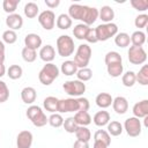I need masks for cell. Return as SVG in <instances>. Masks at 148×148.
Wrapping results in <instances>:
<instances>
[{
	"label": "cell",
	"mask_w": 148,
	"mask_h": 148,
	"mask_svg": "<svg viewBox=\"0 0 148 148\" xmlns=\"http://www.w3.org/2000/svg\"><path fill=\"white\" fill-rule=\"evenodd\" d=\"M68 16L73 20H79L82 21L83 24L90 25L96 22L98 18V9L95 7H89V6H83L79 3H72L68 8Z\"/></svg>",
	"instance_id": "cell-1"
},
{
	"label": "cell",
	"mask_w": 148,
	"mask_h": 148,
	"mask_svg": "<svg viewBox=\"0 0 148 148\" xmlns=\"http://www.w3.org/2000/svg\"><path fill=\"white\" fill-rule=\"evenodd\" d=\"M59 68L53 62H47L43 66V68L38 73V80L44 86H50L53 81L59 76Z\"/></svg>",
	"instance_id": "cell-2"
},
{
	"label": "cell",
	"mask_w": 148,
	"mask_h": 148,
	"mask_svg": "<svg viewBox=\"0 0 148 148\" xmlns=\"http://www.w3.org/2000/svg\"><path fill=\"white\" fill-rule=\"evenodd\" d=\"M91 54H92V51H91V47L83 43V44H80L76 49V52L74 54V62L76 64L77 68H84L88 66L89 61H90V58H91Z\"/></svg>",
	"instance_id": "cell-3"
},
{
	"label": "cell",
	"mask_w": 148,
	"mask_h": 148,
	"mask_svg": "<svg viewBox=\"0 0 148 148\" xmlns=\"http://www.w3.org/2000/svg\"><path fill=\"white\" fill-rule=\"evenodd\" d=\"M25 114L32 123V125L36 127H43L47 124V117L42 110V108L38 105H30L27 109Z\"/></svg>",
	"instance_id": "cell-4"
},
{
	"label": "cell",
	"mask_w": 148,
	"mask_h": 148,
	"mask_svg": "<svg viewBox=\"0 0 148 148\" xmlns=\"http://www.w3.org/2000/svg\"><path fill=\"white\" fill-rule=\"evenodd\" d=\"M95 32H96L97 42H105L118 34V25L113 22L102 23L95 28Z\"/></svg>",
	"instance_id": "cell-5"
},
{
	"label": "cell",
	"mask_w": 148,
	"mask_h": 148,
	"mask_svg": "<svg viewBox=\"0 0 148 148\" xmlns=\"http://www.w3.org/2000/svg\"><path fill=\"white\" fill-rule=\"evenodd\" d=\"M57 52L60 57H69L74 53V40L68 35H61L57 38Z\"/></svg>",
	"instance_id": "cell-6"
},
{
	"label": "cell",
	"mask_w": 148,
	"mask_h": 148,
	"mask_svg": "<svg viewBox=\"0 0 148 148\" xmlns=\"http://www.w3.org/2000/svg\"><path fill=\"white\" fill-rule=\"evenodd\" d=\"M62 89L71 97H81L86 91V83L79 80H68L62 84Z\"/></svg>",
	"instance_id": "cell-7"
},
{
	"label": "cell",
	"mask_w": 148,
	"mask_h": 148,
	"mask_svg": "<svg viewBox=\"0 0 148 148\" xmlns=\"http://www.w3.org/2000/svg\"><path fill=\"white\" fill-rule=\"evenodd\" d=\"M128 61L133 65H142L147 60V53L142 46H130L127 51Z\"/></svg>",
	"instance_id": "cell-8"
},
{
	"label": "cell",
	"mask_w": 148,
	"mask_h": 148,
	"mask_svg": "<svg viewBox=\"0 0 148 148\" xmlns=\"http://www.w3.org/2000/svg\"><path fill=\"white\" fill-rule=\"evenodd\" d=\"M123 128L126 131L127 135L131 138H136L141 134V130H142V125H141V120L136 117H130L125 120Z\"/></svg>",
	"instance_id": "cell-9"
},
{
	"label": "cell",
	"mask_w": 148,
	"mask_h": 148,
	"mask_svg": "<svg viewBox=\"0 0 148 148\" xmlns=\"http://www.w3.org/2000/svg\"><path fill=\"white\" fill-rule=\"evenodd\" d=\"M37 20L42 28L45 30H52L56 25V14L51 9H46L39 13Z\"/></svg>",
	"instance_id": "cell-10"
},
{
	"label": "cell",
	"mask_w": 148,
	"mask_h": 148,
	"mask_svg": "<svg viewBox=\"0 0 148 148\" xmlns=\"http://www.w3.org/2000/svg\"><path fill=\"white\" fill-rule=\"evenodd\" d=\"M79 111V102L77 97H69L59 99L58 112L67 113V112H77Z\"/></svg>",
	"instance_id": "cell-11"
},
{
	"label": "cell",
	"mask_w": 148,
	"mask_h": 148,
	"mask_svg": "<svg viewBox=\"0 0 148 148\" xmlns=\"http://www.w3.org/2000/svg\"><path fill=\"white\" fill-rule=\"evenodd\" d=\"M32 133L30 131H21L16 136V147L17 148H31L32 146Z\"/></svg>",
	"instance_id": "cell-12"
},
{
	"label": "cell",
	"mask_w": 148,
	"mask_h": 148,
	"mask_svg": "<svg viewBox=\"0 0 148 148\" xmlns=\"http://www.w3.org/2000/svg\"><path fill=\"white\" fill-rule=\"evenodd\" d=\"M111 105L117 114H124L128 110V101L124 96H117L116 98H113Z\"/></svg>",
	"instance_id": "cell-13"
},
{
	"label": "cell",
	"mask_w": 148,
	"mask_h": 148,
	"mask_svg": "<svg viewBox=\"0 0 148 148\" xmlns=\"http://www.w3.org/2000/svg\"><path fill=\"white\" fill-rule=\"evenodd\" d=\"M6 25L9 28V30H20L23 25V18L20 14H9L7 17H6Z\"/></svg>",
	"instance_id": "cell-14"
},
{
	"label": "cell",
	"mask_w": 148,
	"mask_h": 148,
	"mask_svg": "<svg viewBox=\"0 0 148 148\" xmlns=\"http://www.w3.org/2000/svg\"><path fill=\"white\" fill-rule=\"evenodd\" d=\"M38 56H39V58H40L45 64L52 62L53 59L56 58V50H54V47H53L52 45L47 44V45H44V46L40 47Z\"/></svg>",
	"instance_id": "cell-15"
},
{
	"label": "cell",
	"mask_w": 148,
	"mask_h": 148,
	"mask_svg": "<svg viewBox=\"0 0 148 148\" xmlns=\"http://www.w3.org/2000/svg\"><path fill=\"white\" fill-rule=\"evenodd\" d=\"M132 112H133V117H136V118H145L148 116V99H142L138 103H135L133 105V109H132Z\"/></svg>",
	"instance_id": "cell-16"
},
{
	"label": "cell",
	"mask_w": 148,
	"mask_h": 148,
	"mask_svg": "<svg viewBox=\"0 0 148 148\" xmlns=\"http://www.w3.org/2000/svg\"><path fill=\"white\" fill-rule=\"evenodd\" d=\"M42 43H43V40H42L40 36L37 35V34L31 32V34H28L24 37V45L29 49H32V50L37 51V49L42 47Z\"/></svg>",
	"instance_id": "cell-17"
},
{
	"label": "cell",
	"mask_w": 148,
	"mask_h": 148,
	"mask_svg": "<svg viewBox=\"0 0 148 148\" xmlns=\"http://www.w3.org/2000/svg\"><path fill=\"white\" fill-rule=\"evenodd\" d=\"M36 98H37V92H36L35 88H32V87H24L21 90V99H22L23 103L32 105V103L36 101Z\"/></svg>",
	"instance_id": "cell-18"
},
{
	"label": "cell",
	"mask_w": 148,
	"mask_h": 148,
	"mask_svg": "<svg viewBox=\"0 0 148 148\" xmlns=\"http://www.w3.org/2000/svg\"><path fill=\"white\" fill-rule=\"evenodd\" d=\"M110 113L105 110H101L98 112L95 113V116L92 117V121L96 126L98 127H103V126H106L110 121Z\"/></svg>",
	"instance_id": "cell-19"
},
{
	"label": "cell",
	"mask_w": 148,
	"mask_h": 148,
	"mask_svg": "<svg viewBox=\"0 0 148 148\" xmlns=\"http://www.w3.org/2000/svg\"><path fill=\"white\" fill-rule=\"evenodd\" d=\"M112 101H113V98L109 92H99L95 98L96 105L101 109H106V108L111 106Z\"/></svg>",
	"instance_id": "cell-20"
},
{
	"label": "cell",
	"mask_w": 148,
	"mask_h": 148,
	"mask_svg": "<svg viewBox=\"0 0 148 148\" xmlns=\"http://www.w3.org/2000/svg\"><path fill=\"white\" fill-rule=\"evenodd\" d=\"M98 17L104 23H111L114 18V10L110 6H102V8L98 10Z\"/></svg>",
	"instance_id": "cell-21"
},
{
	"label": "cell",
	"mask_w": 148,
	"mask_h": 148,
	"mask_svg": "<svg viewBox=\"0 0 148 148\" xmlns=\"http://www.w3.org/2000/svg\"><path fill=\"white\" fill-rule=\"evenodd\" d=\"M77 66H76V64L73 61V60H66V61H64L62 64H61V67H60V72L64 74V75H66V76H72V75H74V74H76V72H77Z\"/></svg>",
	"instance_id": "cell-22"
},
{
	"label": "cell",
	"mask_w": 148,
	"mask_h": 148,
	"mask_svg": "<svg viewBox=\"0 0 148 148\" xmlns=\"http://www.w3.org/2000/svg\"><path fill=\"white\" fill-rule=\"evenodd\" d=\"M74 120L77 126H88L91 123V116L88 111H77L74 114Z\"/></svg>",
	"instance_id": "cell-23"
},
{
	"label": "cell",
	"mask_w": 148,
	"mask_h": 148,
	"mask_svg": "<svg viewBox=\"0 0 148 148\" xmlns=\"http://www.w3.org/2000/svg\"><path fill=\"white\" fill-rule=\"evenodd\" d=\"M58 104H59V99L54 96H47L43 101L44 109L46 111L51 112V113H57L58 112Z\"/></svg>",
	"instance_id": "cell-24"
},
{
	"label": "cell",
	"mask_w": 148,
	"mask_h": 148,
	"mask_svg": "<svg viewBox=\"0 0 148 148\" xmlns=\"http://www.w3.org/2000/svg\"><path fill=\"white\" fill-rule=\"evenodd\" d=\"M74 134L76 136V140H79V141L89 142L91 139V133L87 126H79Z\"/></svg>",
	"instance_id": "cell-25"
},
{
	"label": "cell",
	"mask_w": 148,
	"mask_h": 148,
	"mask_svg": "<svg viewBox=\"0 0 148 148\" xmlns=\"http://www.w3.org/2000/svg\"><path fill=\"white\" fill-rule=\"evenodd\" d=\"M94 141L102 142L103 145H105L106 147H109L111 145V135L105 130H98L94 134Z\"/></svg>",
	"instance_id": "cell-26"
},
{
	"label": "cell",
	"mask_w": 148,
	"mask_h": 148,
	"mask_svg": "<svg viewBox=\"0 0 148 148\" xmlns=\"http://www.w3.org/2000/svg\"><path fill=\"white\" fill-rule=\"evenodd\" d=\"M72 18L68 16V14H60L58 17H57V21H56V24L59 29L61 30H67L72 27Z\"/></svg>",
	"instance_id": "cell-27"
},
{
	"label": "cell",
	"mask_w": 148,
	"mask_h": 148,
	"mask_svg": "<svg viewBox=\"0 0 148 148\" xmlns=\"http://www.w3.org/2000/svg\"><path fill=\"white\" fill-rule=\"evenodd\" d=\"M23 12H24V15L28 17V18H34L38 15V12H39V8H38V5L36 2H27L24 5V8H23Z\"/></svg>",
	"instance_id": "cell-28"
},
{
	"label": "cell",
	"mask_w": 148,
	"mask_h": 148,
	"mask_svg": "<svg viewBox=\"0 0 148 148\" xmlns=\"http://www.w3.org/2000/svg\"><path fill=\"white\" fill-rule=\"evenodd\" d=\"M106 71H108V74L111 77H119L123 74V71H124L123 62H116V64L106 65Z\"/></svg>",
	"instance_id": "cell-29"
},
{
	"label": "cell",
	"mask_w": 148,
	"mask_h": 148,
	"mask_svg": "<svg viewBox=\"0 0 148 148\" xmlns=\"http://www.w3.org/2000/svg\"><path fill=\"white\" fill-rule=\"evenodd\" d=\"M131 43L134 46H142L146 43V34L141 30H136L134 31L131 36H130Z\"/></svg>",
	"instance_id": "cell-30"
},
{
	"label": "cell",
	"mask_w": 148,
	"mask_h": 148,
	"mask_svg": "<svg viewBox=\"0 0 148 148\" xmlns=\"http://www.w3.org/2000/svg\"><path fill=\"white\" fill-rule=\"evenodd\" d=\"M106 126H108L106 132H108L110 135H112V136H118V135H120V134L123 133V131H124L123 125H121L119 121H117V120L109 121V124H108Z\"/></svg>",
	"instance_id": "cell-31"
},
{
	"label": "cell",
	"mask_w": 148,
	"mask_h": 148,
	"mask_svg": "<svg viewBox=\"0 0 148 148\" xmlns=\"http://www.w3.org/2000/svg\"><path fill=\"white\" fill-rule=\"evenodd\" d=\"M131 43V39H130V35L126 34V32H118L116 36H114V44L118 46V47H127Z\"/></svg>",
	"instance_id": "cell-32"
},
{
	"label": "cell",
	"mask_w": 148,
	"mask_h": 148,
	"mask_svg": "<svg viewBox=\"0 0 148 148\" xmlns=\"http://www.w3.org/2000/svg\"><path fill=\"white\" fill-rule=\"evenodd\" d=\"M135 79H136V82L141 86L148 84V65H142L140 71L135 73Z\"/></svg>",
	"instance_id": "cell-33"
},
{
	"label": "cell",
	"mask_w": 148,
	"mask_h": 148,
	"mask_svg": "<svg viewBox=\"0 0 148 148\" xmlns=\"http://www.w3.org/2000/svg\"><path fill=\"white\" fill-rule=\"evenodd\" d=\"M88 30H89V27H88V25H86V24H83V23H79V24H76V25L74 27V29H73V35H74V37H75L76 39L83 40V39L86 38V35H87Z\"/></svg>",
	"instance_id": "cell-34"
},
{
	"label": "cell",
	"mask_w": 148,
	"mask_h": 148,
	"mask_svg": "<svg viewBox=\"0 0 148 148\" xmlns=\"http://www.w3.org/2000/svg\"><path fill=\"white\" fill-rule=\"evenodd\" d=\"M121 82H123V84H124L125 87H127V88L133 87V86L135 84V82H136L135 73H134L133 71H127V72H125V73L123 74V76H121Z\"/></svg>",
	"instance_id": "cell-35"
},
{
	"label": "cell",
	"mask_w": 148,
	"mask_h": 148,
	"mask_svg": "<svg viewBox=\"0 0 148 148\" xmlns=\"http://www.w3.org/2000/svg\"><path fill=\"white\" fill-rule=\"evenodd\" d=\"M21 56H22V58L25 62H34L37 58V51L24 46L21 51Z\"/></svg>",
	"instance_id": "cell-36"
},
{
	"label": "cell",
	"mask_w": 148,
	"mask_h": 148,
	"mask_svg": "<svg viewBox=\"0 0 148 148\" xmlns=\"http://www.w3.org/2000/svg\"><path fill=\"white\" fill-rule=\"evenodd\" d=\"M23 74V69L20 65H12L9 66V68L7 69V75L9 79L12 80H17L22 76Z\"/></svg>",
	"instance_id": "cell-37"
},
{
	"label": "cell",
	"mask_w": 148,
	"mask_h": 148,
	"mask_svg": "<svg viewBox=\"0 0 148 148\" xmlns=\"http://www.w3.org/2000/svg\"><path fill=\"white\" fill-rule=\"evenodd\" d=\"M76 77L81 82H87L92 77V71L90 68H88V67L79 68L77 72H76Z\"/></svg>",
	"instance_id": "cell-38"
},
{
	"label": "cell",
	"mask_w": 148,
	"mask_h": 148,
	"mask_svg": "<svg viewBox=\"0 0 148 148\" xmlns=\"http://www.w3.org/2000/svg\"><path fill=\"white\" fill-rule=\"evenodd\" d=\"M104 62L105 65H110V64H116V62H123V58L121 56L116 52V51H110L105 54L104 57Z\"/></svg>",
	"instance_id": "cell-39"
},
{
	"label": "cell",
	"mask_w": 148,
	"mask_h": 148,
	"mask_svg": "<svg viewBox=\"0 0 148 148\" xmlns=\"http://www.w3.org/2000/svg\"><path fill=\"white\" fill-rule=\"evenodd\" d=\"M64 118H62V116L60 114V113H52L49 118H47V123L50 124V126H52V127H54V128H59V127H61L62 126V124H64Z\"/></svg>",
	"instance_id": "cell-40"
},
{
	"label": "cell",
	"mask_w": 148,
	"mask_h": 148,
	"mask_svg": "<svg viewBox=\"0 0 148 148\" xmlns=\"http://www.w3.org/2000/svg\"><path fill=\"white\" fill-rule=\"evenodd\" d=\"M20 3V0H3L2 2V8L3 10L9 15V14H14L17 6Z\"/></svg>",
	"instance_id": "cell-41"
},
{
	"label": "cell",
	"mask_w": 148,
	"mask_h": 148,
	"mask_svg": "<svg viewBox=\"0 0 148 148\" xmlns=\"http://www.w3.org/2000/svg\"><path fill=\"white\" fill-rule=\"evenodd\" d=\"M17 40V34L14 30H6L2 34V42L6 44H14Z\"/></svg>",
	"instance_id": "cell-42"
},
{
	"label": "cell",
	"mask_w": 148,
	"mask_h": 148,
	"mask_svg": "<svg viewBox=\"0 0 148 148\" xmlns=\"http://www.w3.org/2000/svg\"><path fill=\"white\" fill-rule=\"evenodd\" d=\"M62 126H64V128H65V131H66L67 133H75L76 128L79 127L77 124L75 123V120H74L73 117H68V118H66V119L64 120Z\"/></svg>",
	"instance_id": "cell-43"
},
{
	"label": "cell",
	"mask_w": 148,
	"mask_h": 148,
	"mask_svg": "<svg viewBox=\"0 0 148 148\" xmlns=\"http://www.w3.org/2000/svg\"><path fill=\"white\" fill-rule=\"evenodd\" d=\"M131 5L138 12H146L148 9V0H131Z\"/></svg>",
	"instance_id": "cell-44"
},
{
	"label": "cell",
	"mask_w": 148,
	"mask_h": 148,
	"mask_svg": "<svg viewBox=\"0 0 148 148\" xmlns=\"http://www.w3.org/2000/svg\"><path fill=\"white\" fill-rule=\"evenodd\" d=\"M9 98V88L7 87L6 82L0 80V103L7 102Z\"/></svg>",
	"instance_id": "cell-45"
},
{
	"label": "cell",
	"mask_w": 148,
	"mask_h": 148,
	"mask_svg": "<svg viewBox=\"0 0 148 148\" xmlns=\"http://www.w3.org/2000/svg\"><path fill=\"white\" fill-rule=\"evenodd\" d=\"M147 24H148V15L147 14H139L134 18V25L136 28H139V30L145 28Z\"/></svg>",
	"instance_id": "cell-46"
},
{
	"label": "cell",
	"mask_w": 148,
	"mask_h": 148,
	"mask_svg": "<svg viewBox=\"0 0 148 148\" xmlns=\"http://www.w3.org/2000/svg\"><path fill=\"white\" fill-rule=\"evenodd\" d=\"M84 40H87L88 43H91V44L97 43L96 32H95V28H89V30H88V32H87V35H86Z\"/></svg>",
	"instance_id": "cell-47"
},
{
	"label": "cell",
	"mask_w": 148,
	"mask_h": 148,
	"mask_svg": "<svg viewBox=\"0 0 148 148\" xmlns=\"http://www.w3.org/2000/svg\"><path fill=\"white\" fill-rule=\"evenodd\" d=\"M45 2V5L49 7V8H56V7H58L59 5H60V0H45L44 1Z\"/></svg>",
	"instance_id": "cell-48"
},
{
	"label": "cell",
	"mask_w": 148,
	"mask_h": 148,
	"mask_svg": "<svg viewBox=\"0 0 148 148\" xmlns=\"http://www.w3.org/2000/svg\"><path fill=\"white\" fill-rule=\"evenodd\" d=\"M73 148H89V142H83V141L76 140L73 143Z\"/></svg>",
	"instance_id": "cell-49"
},
{
	"label": "cell",
	"mask_w": 148,
	"mask_h": 148,
	"mask_svg": "<svg viewBox=\"0 0 148 148\" xmlns=\"http://www.w3.org/2000/svg\"><path fill=\"white\" fill-rule=\"evenodd\" d=\"M92 148H108L105 145H103L102 142H98V141H94V146Z\"/></svg>",
	"instance_id": "cell-50"
},
{
	"label": "cell",
	"mask_w": 148,
	"mask_h": 148,
	"mask_svg": "<svg viewBox=\"0 0 148 148\" xmlns=\"http://www.w3.org/2000/svg\"><path fill=\"white\" fill-rule=\"evenodd\" d=\"M5 74H6V67L2 64V65H0V77H2Z\"/></svg>",
	"instance_id": "cell-51"
},
{
	"label": "cell",
	"mask_w": 148,
	"mask_h": 148,
	"mask_svg": "<svg viewBox=\"0 0 148 148\" xmlns=\"http://www.w3.org/2000/svg\"><path fill=\"white\" fill-rule=\"evenodd\" d=\"M5 52H0V65H2L5 62Z\"/></svg>",
	"instance_id": "cell-52"
},
{
	"label": "cell",
	"mask_w": 148,
	"mask_h": 148,
	"mask_svg": "<svg viewBox=\"0 0 148 148\" xmlns=\"http://www.w3.org/2000/svg\"><path fill=\"white\" fill-rule=\"evenodd\" d=\"M0 52H5V43L0 40Z\"/></svg>",
	"instance_id": "cell-53"
}]
</instances>
